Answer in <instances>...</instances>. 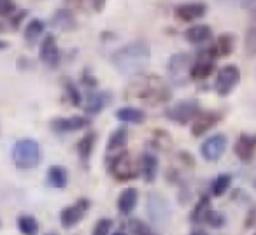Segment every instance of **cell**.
<instances>
[{
    "instance_id": "6da1fadb",
    "label": "cell",
    "mask_w": 256,
    "mask_h": 235,
    "mask_svg": "<svg viewBox=\"0 0 256 235\" xmlns=\"http://www.w3.org/2000/svg\"><path fill=\"white\" fill-rule=\"evenodd\" d=\"M116 70L123 76H140L151 62V46L148 40L137 39L116 50L110 56Z\"/></svg>"
},
{
    "instance_id": "7a4b0ae2",
    "label": "cell",
    "mask_w": 256,
    "mask_h": 235,
    "mask_svg": "<svg viewBox=\"0 0 256 235\" xmlns=\"http://www.w3.org/2000/svg\"><path fill=\"white\" fill-rule=\"evenodd\" d=\"M128 92L132 93L130 96H137L146 106H160L168 102L172 96L168 84L158 76H144L142 79L134 82Z\"/></svg>"
},
{
    "instance_id": "3957f363",
    "label": "cell",
    "mask_w": 256,
    "mask_h": 235,
    "mask_svg": "<svg viewBox=\"0 0 256 235\" xmlns=\"http://www.w3.org/2000/svg\"><path fill=\"white\" fill-rule=\"evenodd\" d=\"M40 146L37 140L34 139H22L12 146L11 151V158L12 164L16 165L18 168H36L37 165L40 164Z\"/></svg>"
},
{
    "instance_id": "277c9868",
    "label": "cell",
    "mask_w": 256,
    "mask_h": 235,
    "mask_svg": "<svg viewBox=\"0 0 256 235\" xmlns=\"http://www.w3.org/2000/svg\"><path fill=\"white\" fill-rule=\"evenodd\" d=\"M109 172L116 181L126 182L136 179L140 174V168L136 165L132 154L128 153V151H120V153L114 154L112 162L109 165Z\"/></svg>"
},
{
    "instance_id": "5b68a950",
    "label": "cell",
    "mask_w": 256,
    "mask_h": 235,
    "mask_svg": "<svg viewBox=\"0 0 256 235\" xmlns=\"http://www.w3.org/2000/svg\"><path fill=\"white\" fill-rule=\"evenodd\" d=\"M200 102L195 98H186L179 100L174 106H170L168 109H165L164 116L170 122L178 123V125H186V123H192L196 118V114L200 112Z\"/></svg>"
},
{
    "instance_id": "8992f818",
    "label": "cell",
    "mask_w": 256,
    "mask_h": 235,
    "mask_svg": "<svg viewBox=\"0 0 256 235\" xmlns=\"http://www.w3.org/2000/svg\"><path fill=\"white\" fill-rule=\"evenodd\" d=\"M192 64H193V58L190 53H176L168 58L167 72H168V79H170L172 84L182 86L188 82Z\"/></svg>"
},
{
    "instance_id": "52a82bcc",
    "label": "cell",
    "mask_w": 256,
    "mask_h": 235,
    "mask_svg": "<svg viewBox=\"0 0 256 235\" xmlns=\"http://www.w3.org/2000/svg\"><path fill=\"white\" fill-rule=\"evenodd\" d=\"M148 216L160 230L167 226L170 220V207H168L167 198L162 196L160 193H150L148 195Z\"/></svg>"
},
{
    "instance_id": "ba28073f",
    "label": "cell",
    "mask_w": 256,
    "mask_h": 235,
    "mask_svg": "<svg viewBox=\"0 0 256 235\" xmlns=\"http://www.w3.org/2000/svg\"><path fill=\"white\" fill-rule=\"evenodd\" d=\"M240 81V70H238L235 65H224V67L220 68L218 72V78H216V93L220 96H226L232 90L237 86V82Z\"/></svg>"
},
{
    "instance_id": "9c48e42d",
    "label": "cell",
    "mask_w": 256,
    "mask_h": 235,
    "mask_svg": "<svg viewBox=\"0 0 256 235\" xmlns=\"http://www.w3.org/2000/svg\"><path fill=\"white\" fill-rule=\"evenodd\" d=\"M228 146V139L224 134H214L209 139H206L200 146V154L206 162H218L223 156L224 150Z\"/></svg>"
},
{
    "instance_id": "30bf717a",
    "label": "cell",
    "mask_w": 256,
    "mask_h": 235,
    "mask_svg": "<svg viewBox=\"0 0 256 235\" xmlns=\"http://www.w3.org/2000/svg\"><path fill=\"white\" fill-rule=\"evenodd\" d=\"M90 209V200L88 198H79L76 204L65 207L60 214V223L64 228H74L76 224H79V221H82L84 214Z\"/></svg>"
},
{
    "instance_id": "8fae6325",
    "label": "cell",
    "mask_w": 256,
    "mask_h": 235,
    "mask_svg": "<svg viewBox=\"0 0 256 235\" xmlns=\"http://www.w3.org/2000/svg\"><path fill=\"white\" fill-rule=\"evenodd\" d=\"M214 60L216 58L210 54L209 50L202 51V53L196 56V60L192 64V68H190V78L193 79V81H204V79H207L210 74L214 72Z\"/></svg>"
},
{
    "instance_id": "7c38bea8",
    "label": "cell",
    "mask_w": 256,
    "mask_h": 235,
    "mask_svg": "<svg viewBox=\"0 0 256 235\" xmlns=\"http://www.w3.org/2000/svg\"><path fill=\"white\" fill-rule=\"evenodd\" d=\"M39 58L48 67H51V68L58 67V64H60V60H62V51H60V48H58L56 39H54L53 34L44 36L42 42H40V48H39Z\"/></svg>"
},
{
    "instance_id": "4fadbf2b",
    "label": "cell",
    "mask_w": 256,
    "mask_h": 235,
    "mask_svg": "<svg viewBox=\"0 0 256 235\" xmlns=\"http://www.w3.org/2000/svg\"><path fill=\"white\" fill-rule=\"evenodd\" d=\"M221 118H223V114L218 112V110H200L192 122L193 137H200L206 132H209L212 126H216L221 122Z\"/></svg>"
},
{
    "instance_id": "5bb4252c",
    "label": "cell",
    "mask_w": 256,
    "mask_h": 235,
    "mask_svg": "<svg viewBox=\"0 0 256 235\" xmlns=\"http://www.w3.org/2000/svg\"><path fill=\"white\" fill-rule=\"evenodd\" d=\"M207 4L204 2H186V4H179L174 9V16L178 22L181 23H192L196 22L198 18L206 16Z\"/></svg>"
},
{
    "instance_id": "9a60e30c",
    "label": "cell",
    "mask_w": 256,
    "mask_h": 235,
    "mask_svg": "<svg viewBox=\"0 0 256 235\" xmlns=\"http://www.w3.org/2000/svg\"><path fill=\"white\" fill-rule=\"evenodd\" d=\"M88 118L84 116H68V118H54L51 120V130L56 134H72L84 130L88 126Z\"/></svg>"
},
{
    "instance_id": "2e32d148",
    "label": "cell",
    "mask_w": 256,
    "mask_h": 235,
    "mask_svg": "<svg viewBox=\"0 0 256 235\" xmlns=\"http://www.w3.org/2000/svg\"><path fill=\"white\" fill-rule=\"evenodd\" d=\"M234 153L240 162H251L256 154V134H240L234 144Z\"/></svg>"
},
{
    "instance_id": "e0dca14e",
    "label": "cell",
    "mask_w": 256,
    "mask_h": 235,
    "mask_svg": "<svg viewBox=\"0 0 256 235\" xmlns=\"http://www.w3.org/2000/svg\"><path fill=\"white\" fill-rule=\"evenodd\" d=\"M51 25L54 28L62 30V32H72V30L78 28V20H76L74 12L68 11V9H58L51 16Z\"/></svg>"
},
{
    "instance_id": "ac0fdd59",
    "label": "cell",
    "mask_w": 256,
    "mask_h": 235,
    "mask_svg": "<svg viewBox=\"0 0 256 235\" xmlns=\"http://www.w3.org/2000/svg\"><path fill=\"white\" fill-rule=\"evenodd\" d=\"M235 50V36L230 32L226 34H221L220 37L216 39V44L209 48L210 54L214 58H220V56H230Z\"/></svg>"
},
{
    "instance_id": "d6986e66",
    "label": "cell",
    "mask_w": 256,
    "mask_h": 235,
    "mask_svg": "<svg viewBox=\"0 0 256 235\" xmlns=\"http://www.w3.org/2000/svg\"><path fill=\"white\" fill-rule=\"evenodd\" d=\"M112 102V95L109 92H95L86 100V112L88 114H98Z\"/></svg>"
},
{
    "instance_id": "ffe728a7",
    "label": "cell",
    "mask_w": 256,
    "mask_h": 235,
    "mask_svg": "<svg viewBox=\"0 0 256 235\" xmlns=\"http://www.w3.org/2000/svg\"><path fill=\"white\" fill-rule=\"evenodd\" d=\"M184 39L188 40L190 44L200 46V44L212 39V28H210L209 25H193L184 32Z\"/></svg>"
},
{
    "instance_id": "44dd1931",
    "label": "cell",
    "mask_w": 256,
    "mask_h": 235,
    "mask_svg": "<svg viewBox=\"0 0 256 235\" xmlns=\"http://www.w3.org/2000/svg\"><path fill=\"white\" fill-rule=\"evenodd\" d=\"M137 200H139V192L136 188H126L121 192L120 198H118V210L124 216L132 212L137 206Z\"/></svg>"
},
{
    "instance_id": "7402d4cb",
    "label": "cell",
    "mask_w": 256,
    "mask_h": 235,
    "mask_svg": "<svg viewBox=\"0 0 256 235\" xmlns=\"http://www.w3.org/2000/svg\"><path fill=\"white\" fill-rule=\"evenodd\" d=\"M140 174L146 182H153L158 174V158L151 153H144L140 158Z\"/></svg>"
},
{
    "instance_id": "603a6c76",
    "label": "cell",
    "mask_w": 256,
    "mask_h": 235,
    "mask_svg": "<svg viewBox=\"0 0 256 235\" xmlns=\"http://www.w3.org/2000/svg\"><path fill=\"white\" fill-rule=\"evenodd\" d=\"M116 118L121 123H132V125H139V123L146 122V112L137 107H121L118 109Z\"/></svg>"
},
{
    "instance_id": "cb8c5ba5",
    "label": "cell",
    "mask_w": 256,
    "mask_h": 235,
    "mask_svg": "<svg viewBox=\"0 0 256 235\" xmlns=\"http://www.w3.org/2000/svg\"><path fill=\"white\" fill-rule=\"evenodd\" d=\"M96 142V132H88L81 140L78 142V154H79V160H81L82 165H86L92 158L93 153V148H95Z\"/></svg>"
},
{
    "instance_id": "d4e9b609",
    "label": "cell",
    "mask_w": 256,
    "mask_h": 235,
    "mask_svg": "<svg viewBox=\"0 0 256 235\" xmlns=\"http://www.w3.org/2000/svg\"><path fill=\"white\" fill-rule=\"evenodd\" d=\"M44 28H46V23L39 18H34L26 23V28H25V42L28 46H34L37 40L40 39V36L44 34Z\"/></svg>"
},
{
    "instance_id": "484cf974",
    "label": "cell",
    "mask_w": 256,
    "mask_h": 235,
    "mask_svg": "<svg viewBox=\"0 0 256 235\" xmlns=\"http://www.w3.org/2000/svg\"><path fill=\"white\" fill-rule=\"evenodd\" d=\"M67 182H68V174L64 167L53 165V167L48 170V184H50L51 188L62 190L67 186Z\"/></svg>"
},
{
    "instance_id": "4316f807",
    "label": "cell",
    "mask_w": 256,
    "mask_h": 235,
    "mask_svg": "<svg viewBox=\"0 0 256 235\" xmlns=\"http://www.w3.org/2000/svg\"><path fill=\"white\" fill-rule=\"evenodd\" d=\"M128 142V132L124 128H118L110 134L109 140H107V151L114 153V151H120L124 148V144Z\"/></svg>"
},
{
    "instance_id": "83f0119b",
    "label": "cell",
    "mask_w": 256,
    "mask_h": 235,
    "mask_svg": "<svg viewBox=\"0 0 256 235\" xmlns=\"http://www.w3.org/2000/svg\"><path fill=\"white\" fill-rule=\"evenodd\" d=\"M18 228L23 235H37L39 234V223L34 216H28V214H23L18 220Z\"/></svg>"
},
{
    "instance_id": "f1b7e54d",
    "label": "cell",
    "mask_w": 256,
    "mask_h": 235,
    "mask_svg": "<svg viewBox=\"0 0 256 235\" xmlns=\"http://www.w3.org/2000/svg\"><path fill=\"white\" fill-rule=\"evenodd\" d=\"M232 186V176L230 174H220L216 179H214L212 186H210V192H212L214 196H223L224 193L230 190Z\"/></svg>"
},
{
    "instance_id": "f546056e",
    "label": "cell",
    "mask_w": 256,
    "mask_h": 235,
    "mask_svg": "<svg viewBox=\"0 0 256 235\" xmlns=\"http://www.w3.org/2000/svg\"><path fill=\"white\" fill-rule=\"evenodd\" d=\"M210 209V198L207 195H204L202 198L198 200V204H196V207L192 210V221L193 223H198V221H204V216H206V212Z\"/></svg>"
},
{
    "instance_id": "4dcf8cb0",
    "label": "cell",
    "mask_w": 256,
    "mask_h": 235,
    "mask_svg": "<svg viewBox=\"0 0 256 235\" xmlns=\"http://www.w3.org/2000/svg\"><path fill=\"white\" fill-rule=\"evenodd\" d=\"M64 88H65V96H67V100L72 104V106H81V100H82V96H81V93H79V90H78V86L74 84L72 81H68V79H65V82H64Z\"/></svg>"
},
{
    "instance_id": "1f68e13d",
    "label": "cell",
    "mask_w": 256,
    "mask_h": 235,
    "mask_svg": "<svg viewBox=\"0 0 256 235\" xmlns=\"http://www.w3.org/2000/svg\"><path fill=\"white\" fill-rule=\"evenodd\" d=\"M204 221L212 228H221L224 223H226V218H224V214L220 212V210L209 209L206 212V216H204Z\"/></svg>"
},
{
    "instance_id": "d6a6232c",
    "label": "cell",
    "mask_w": 256,
    "mask_h": 235,
    "mask_svg": "<svg viewBox=\"0 0 256 235\" xmlns=\"http://www.w3.org/2000/svg\"><path fill=\"white\" fill-rule=\"evenodd\" d=\"M110 230H112V220L102 218V220L96 221L92 235H110Z\"/></svg>"
},
{
    "instance_id": "836d02e7",
    "label": "cell",
    "mask_w": 256,
    "mask_h": 235,
    "mask_svg": "<svg viewBox=\"0 0 256 235\" xmlns=\"http://www.w3.org/2000/svg\"><path fill=\"white\" fill-rule=\"evenodd\" d=\"M130 230H132L134 235H151V230L142 223V221H130Z\"/></svg>"
},
{
    "instance_id": "e575fe53",
    "label": "cell",
    "mask_w": 256,
    "mask_h": 235,
    "mask_svg": "<svg viewBox=\"0 0 256 235\" xmlns=\"http://www.w3.org/2000/svg\"><path fill=\"white\" fill-rule=\"evenodd\" d=\"M16 11V6L12 0H0V16H9Z\"/></svg>"
},
{
    "instance_id": "d590c367",
    "label": "cell",
    "mask_w": 256,
    "mask_h": 235,
    "mask_svg": "<svg viewBox=\"0 0 256 235\" xmlns=\"http://www.w3.org/2000/svg\"><path fill=\"white\" fill-rule=\"evenodd\" d=\"M256 226V206L251 207L248 212V216H246V221H244V228H248V230H251V228Z\"/></svg>"
},
{
    "instance_id": "8d00e7d4",
    "label": "cell",
    "mask_w": 256,
    "mask_h": 235,
    "mask_svg": "<svg viewBox=\"0 0 256 235\" xmlns=\"http://www.w3.org/2000/svg\"><path fill=\"white\" fill-rule=\"evenodd\" d=\"M221 2L232 6H242V8H248V9L256 8V0H221Z\"/></svg>"
},
{
    "instance_id": "74e56055",
    "label": "cell",
    "mask_w": 256,
    "mask_h": 235,
    "mask_svg": "<svg viewBox=\"0 0 256 235\" xmlns=\"http://www.w3.org/2000/svg\"><path fill=\"white\" fill-rule=\"evenodd\" d=\"M81 79H82V84H84V86H90V88L96 86V78L92 74V70H90V68H86V70L82 72Z\"/></svg>"
},
{
    "instance_id": "f35d334b",
    "label": "cell",
    "mask_w": 256,
    "mask_h": 235,
    "mask_svg": "<svg viewBox=\"0 0 256 235\" xmlns=\"http://www.w3.org/2000/svg\"><path fill=\"white\" fill-rule=\"evenodd\" d=\"M25 18H26V11H18V14H14V16H12V18H11V25H12V28L18 30L20 23H22Z\"/></svg>"
},
{
    "instance_id": "ab89813d",
    "label": "cell",
    "mask_w": 256,
    "mask_h": 235,
    "mask_svg": "<svg viewBox=\"0 0 256 235\" xmlns=\"http://www.w3.org/2000/svg\"><path fill=\"white\" fill-rule=\"evenodd\" d=\"M18 64H20V67H22V68H32L34 67V62L30 60V58H25V56L20 58Z\"/></svg>"
},
{
    "instance_id": "60d3db41",
    "label": "cell",
    "mask_w": 256,
    "mask_h": 235,
    "mask_svg": "<svg viewBox=\"0 0 256 235\" xmlns=\"http://www.w3.org/2000/svg\"><path fill=\"white\" fill-rule=\"evenodd\" d=\"M104 8H106V0H93V9L96 12H100Z\"/></svg>"
},
{
    "instance_id": "b9f144b4",
    "label": "cell",
    "mask_w": 256,
    "mask_h": 235,
    "mask_svg": "<svg viewBox=\"0 0 256 235\" xmlns=\"http://www.w3.org/2000/svg\"><path fill=\"white\" fill-rule=\"evenodd\" d=\"M192 235H209V234H207L206 230H193Z\"/></svg>"
},
{
    "instance_id": "7bdbcfd3",
    "label": "cell",
    "mask_w": 256,
    "mask_h": 235,
    "mask_svg": "<svg viewBox=\"0 0 256 235\" xmlns=\"http://www.w3.org/2000/svg\"><path fill=\"white\" fill-rule=\"evenodd\" d=\"M4 48H8V42H4V40H0V50H4Z\"/></svg>"
},
{
    "instance_id": "ee69618b",
    "label": "cell",
    "mask_w": 256,
    "mask_h": 235,
    "mask_svg": "<svg viewBox=\"0 0 256 235\" xmlns=\"http://www.w3.org/2000/svg\"><path fill=\"white\" fill-rule=\"evenodd\" d=\"M112 235H126V234H124V232H121V230H120V232H114Z\"/></svg>"
},
{
    "instance_id": "f6af8a7d",
    "label": "cell",
    "mask_w": 256,
    "mask_h": 235,
    "mask_svg": "<svg viewBox=\"0 0 256 235\" xmlns=\"http://www.w3.org/2000/svg\"><path fill=\"white\" fill-rule=\"evenodd\" d=\"M44 235H58L56 232H48V234H44Z\"/></svg>"
},
{
    "instance_id": "bcb514c9",
    "label": "cell",
    "mask_w": 256,
    "mask_h": 235,
    "mask_svg": "<svg viewBox=\"0 0 256 235\" xmlns=\"http://www.w3.org/2000/svg\"><path fill=\"white\" fill-rule=\"evenodd\" d=\"M68 2H79V0H68Z\"/></svg>"
},
{
    "instance_id": "7dc6e473",
    "label": "cell",
    "mask_w": 256,
    "mask_h": 235,
    "mask_svg": "<svg viewBox=\"0 0 256 235\" xmlns=\"http://www.w3.org/2000/svg\"><path fill=\"white\" fill-rule=\"evenodd\" d=\"M0 226H2V221H0Z\"/></svg>"
},
{
    "instance_id": "c3c4849f",
    "label": "cell",
    "mask_w": 256,
    "mask_h": 235,
    "mask_svg": "<svg viewBox=\"0 0 256 235\" xmlns=\"http://www.w3.org/2000/svg\"><path fill=\"white\" fill-rule=\"evenodd\" d=\"M254 188H256V181H254Z\"/></svg>"
},
{
    "instance_id": "681fc988",
    "label": "cell",
    "mask_w": 256,
    "mask_h": 235,
    "mask_svg": "<svg viewBox=\"0 0 256 235\" xmlns=\"http://www.w3.org/2000/svg\"><path fill=\"white\" fill-rule=\"evenodd\" d=\"M254 235H256V234H254Z\"/></svg>"
}]
</instances>
